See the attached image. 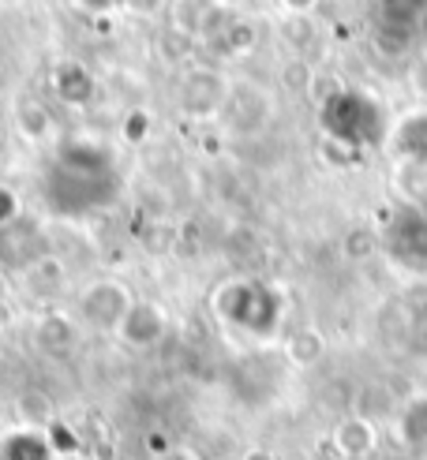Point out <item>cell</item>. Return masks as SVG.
Instances as JSON below:
<instances>
[{
  "label": "cell",
  "mask_w": 427,
  "mask_h": 460,
  "mask_svg": "<svg viewBox=\"0 0 427 460\" xmlns=\"http://www.w3.org/2000/svg\"><path fill=\"white\" fill-rule=\"evenodd\" d=\"M131 292L117 281H94L86 292H83V300H79V314L83 322H90L94 330H112L117 333L120 330V322L124 314L131 311Z\"/></svg>",
  "instance_id": "1"
},
{
  "label": "cell",
  "mask_w": 427,
  "mask_h": 460,
  "mask_svg": "<svg viewBox=\"0 0 427 460\" xmlns=\"http://www.w3.org/2000/svg\"><path fill=\"white\" fill-rule=\"evenodd\" d=\"M165 311L157 307V304H143V300H135L131 304V311L124 314V322H120V341L124 344H131V349H150V344H157L165 337Z\"/></svg>",
  "instance_id": "2"
},
{
  "label": "cell",
  "mask_w": 427,
  "mask_h": 460,
  "mask_svg": "<svg viewBox=\"0 0 427 460\" xmlns=\"http://www.w3.org/2000/svg\"><path fill=\"white\" fill-rule=\"evenodd\" d=\"M334 446L342 456H368L375 449V427L364 416H349L345 423H337L334 430Z\"/></svg>",
  "instance_id": "3"
},
{
  "label": "cell",
  "mask_w": 427,
  "mask_h": 460,
  "mask_svg": "<svg viewBox=\"0 0 427 460\" xmlns=\"http://www.w3.org/2000/svg\"><path fill=\"white\" fill-rule=\"evenodd\" d=\"M53 86H57V98L67 102V105H86L90 94H94V83H90V75L79 64H64L53 75Z\"/></svg>",
  "instance_id": "4"
},
{
  "label": "cell",
  "mask_w": 427,
  "mask_h": 460,
  "mask_svg": "<svg viewBox=\"0 0 427 460\" xmlns=\"http://www.w3.org/2000/svg\"><path fill=\"white\" fill-rule=\"evenodd\" d=\"M19 420L27 423V430H38V427H49L53 416H57V408L49 401V394H41V389H27V394L19 397Z\"/></svg>",
  "instance_id": "5"
},
{
  "label": "cell",
  "mask_w": 427,
  "mask_h": 460,
  "mask_svg": "<svg viewBox=\"0 0 427 460\" xmlns=\"http://www.w3.org/2000/svg\"><path fill=\"white\" fill-rule=\"evenodd\" d=\"M38 344L45 352H67L76 344V326L67 322L64 314H49V318H41V326H38Z\"/></svg>",
  "instance_id": "6"
},
{
  "label": "cell",
  "mask_w": 427,
  "mask_h": 460,
  "mask_svg": "<svg viewBox=\"0 0 427 460\" xmlns=\"http://www.w3.org/2000/svg\"><path fill=\"white\" fill-rule=\"evenodd\" d=\"M4 456L8 460H49V442L38 430H19L4 442Z\"/></svg>",
  "instance_id": "7"
},
{
  "label": "cell",
  "mask_w": 427,
  "mask_h": 460,
  "mask_svg": "<svg viewBox=\"0 0 427 460\" xmlns=\"http://www.w3.org/2000/svg\"><path fill=\"white\" fill-rule=\"evenodd\" d=\"M19 128H22V135H31V139H45V135H49V128H53L49 109L38 105V102L19 105Z\"/></svg>",
  "instance_id": "8"
},
{
  "label": "cell",
  "mask_w": 427,
  "mask_h": 460,
  "mask_svg": "<svg viewBox=\"0 0 427 460\" xmlns=\"http://www.w3.org/2000/svg\"><path fill=\"white\" fill-rule=\"evenodd\" d=\"M319 349H323V344H319V337H315V333H300L297 341L289 344V352H292V359H297V363L319 359Z\"/></svg>",
  "instance_id": "9"
},
{
  "label": "cell",
  "mask_w": 427,
  "mask_h": 460,
  "mask_svg": "<svg viewBox=\"0 0 427 460\" xmlns=\"http://www.w3.org/2000/svg\"><path fill=\"white\" fill-rule=\"evenodd\" d=\"M12 221H19V199H15V191L0 188V228H8Z\"/></svg>",
  "instance_id": "10"
},
{
  "label": "cell",
  "mask_w": 427,
  "mask_h": 460,
  "mask_svg": "<svg viewBox=\"0 0 427 460\" xmlns=\"http://www.w3.org/2000/svg\"><path fill=\"white\" fill-rule=\"evenodd\" d=\"M143 446H147V453H150L154 460H162V456H169V453L176 449V446H169V438H165L162 430H150L147 438H143Z\"/></svg>",
  "instance_id": "11"
},
{
  "label": "cell",
  "mask_w": 427,
  "mask_h": 460,
  "mask_svg": "<svg viewBox=\"0 0 427 460\" xmlns=\"http://www.w3.org/2000/svg\"><path fill=\"white\" fill-rule=\"evenodd\" d=\"M143 128H147V117H143V112H135V120L128 124V139H131V143L143 139Z\"/></svg>",
  "instance_id": "12"
},
{
  "label": "cell",
  "mask_w": 427,
  "mask_h": 460,
  "mask_svg": "<svg viewBox=\"0 0 427 460\" xmlns=\"http://www.w3.org/2000/svg\"><path fill=\"white\" fill-rule=\"evenodd\" d=\"M79 4H86L90 12H109L112 4H120V0H79Z\"/></svg>",
  "instance_id": "13"
},
{
  "label": "cell",
  "mask_w": 427,
  "mask_h": 460,
  "mask_svg": "<svg viewBox=\"0 0 427 460\" xmlns=\"http://www.w3.org/2000/svg\"><path fill=\"white\" fill-rule=\"evenodd\" d=\"M244 460H274V453H266V449H247Z\"/></svg>",
  "instance_id": "14"
},
{
  "label": "cell",
  "mask_w": 427,
  "mask_h": 460,
  "mask_svg": "<svg viewBox=\"0 0 427 460\" xmlns=\"http://www.w3.org/2000/svg\"><path fill=\"white\" fill-rule=\"evenodd\" d=\"M162 460H195V453H191V449H173V453L162 456Z\"/></svg>",
  "instance_id": "15"
},
{
  "label": "cell",
  "mask_w": 427,
  "mask_h": 460,
  "mask_svg": "<svg viewBox=\"0 0 427 460\" xmlns=\"http://www.w3.org/2000/svg\"><path fill=\"white\" fill-rule=\"evenodd\" d=\"M4 300H8V278L0 273V304H4Z\"/></svg>",
  "instance_id": "16"
}]
</instances>
